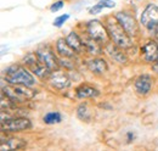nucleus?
<instances>
[{
  "label": "nucleus",
  "mask_w": 158,
  "mask_h": 151,
  "mask_svg": "<svg viewBox=\"0 0 158 151\" xmlns=\"http://www.w3.org/2000/svg\"><path fill=\"white\" fill-rule=\"evenodd\" d=\"M61 119H62V117H61V114H60L59 112H49V113H46V114L44 116V118H43L44 123H46V124L60 123Z\"/></svg>",
  "instance_id": "22"
},
{
  "label": "nucleus",
  "mask_w": 158,
  "mask_h": 151,
  "mask_svg": "<svg viewBox=\"0 0 158 151\" xmlns=\"http://www.w3.org/2000/svg\"><path fill=\"white\" fill-rule=\"evenodd\" d=\"M26 146V143L23 141V140H21V139H15V138H12V139H9V140H6V144H4L2 141H1V150H17V149H22V148H24Z\"/></svg>",
  "instance_id": "19"
},
{
  "label": "nucleus",
  "mask_w": 158,
  "mask_h": 151,
  "mask_svg": "<svg viewBox=\"0 0 158 151\" xmlns=\"http://www.w3.org/2000/svg\"><path fill=\"white\" fill-rule=\"evenodd\" d=\"M37 56L40 60V62L43 65H45L50 71H55L59 68V62L57 58L55 56L54 51L48 46V45H43L38 48V50L35 51Z\"/></svg>",
  "instance_id": "8"
},
{
  "label": "nucleus",
  "mask_w": 158,
  "mask_h": 151,
  "mask_svg": "<svg viewBox=\"0 0 158 151\" xmlns=\"http://www.w3.org/2000/svg\"><path fill=\"white\" fill-rule=\"evenodd\" d=\"M56 49L60 53V55L63 57H73L74 56V50L69 46V44L67 43L66 39H59L57 44H56Z\"/></svg>",
  "instance_id": "17"
},
{
  "label": "nucleus",
  "mask_w": 158,
  "mask_h": 151,
  "mask_svg": "<svg viewBox=\"0 0 158 151\" xmlns=\"http://www.w3.org/2000/svg\"><path fill=\"white\" fill-rule=\"evenodd\" d=\"M2 93L14 102H24L26 100L33 99L35 96V90H32L28 88V85L23 84H10L2 87Z\"/></svg>",
  "instance_id": "3"
},
{
  "label": "nucleus",
  "mask_w": 158,
  "mask_h": 151,
  "mask_svg": "<svg viewBox=\"0 0 158 151\" xmlns=\"http://www.w3.org/2000/svg\"><path fill=\"white\" fill-rule=\"evenodd\" d=\"M105 51L107 53V55L111 57L112 60H114L118 63H125L128 62V57L125 55V53L123 51V48H120L116 43H110L106 45Z\"/></svg>",
  "instance_id": "11"
},
{
  "label": "nucleus",
  "mask_w": 158,
  "mask_h": 151,
  "mask_svg": "<svg viewBox=\"0 0 158 151\" xmlns=\"http://www.w3.org/2000/svg\"><path fill=\"white\" fill-rule=\"evenodd\" d=\"M67 43L69 44V46L76 51V53H81L83 49H84V44H83V40L79 38V36L76 32H71L67 38H66Z\"/></svg>",
  "instance_id": "16"
},
{
  "label": "nucleus",
  "mask_w": 158,
  "mask_h": 151,
  "mask_svg": "<svg viewBox=\"0 0 158 151\" xmlns=\"http://www.w3.org/2000/svg\"><path fill=\"white\" fill-rule=\"evenodd\" d=\"M86 31H88V34L90 37L99 43H107L108 37H110L107 27H105L99 19L90 21L86 26Z\"/></svg>",
  "instance_id": "7"
},
{
  "label": "nucleus",
  "mask_w": 158,
  "mask_h": 151,
  "mask_svg": "<svg viewBox=\"0 0 158 151\" xmlns=\"http://www.w3.org/2000/svg\"><path fill=\"white\" fill-rule=\"evenodd\" d=\"M116 19L119 21V23L123 26V28L127 31V33L130 37H135L139 33V27L135 19L128 14V12H118L116 15Z\"/></svg>",
  "instance_id": "9"
},
{
  "label": "nucleus",
  "mask_w": 158,
  "mask_h": 151,
  "mask_svg": "<svg viewBox=\"0 0 158 151\" xmlns=\"http://www.w3.org/2000/svg\"><path fill=\"white\" fill-rule=\"evenodd\" d=\"M49 82L54 88H56L59 90H63V89L68 88L71 84L68 76L60 70H55L51 72V75L49 77Z\"/></svg>",
  "instance_id": "10"
},
{
  "label": "nucleus",
  "mask_w": 158,
  "mask_h": 151,
  "mask_svg": "<svg viewBox=\"0 0 158 151\" xmlns=\"http://www.w3.org/2000/svg\"><path fill=\"white\" fill-rule=\"evenodd\" d=\"M141 53L143 58L147 62H156L158 61V43L150 40L145 43V45L141 48Z\"/></svg>",
  "instance_id": "12"
},
{
  "label": "nucleus",
  "mask_w": 158,
  "mask_h": 151,
  "mask_svg": "<svg viewBox=\"0 0 158 151\" xmlns=\"http://www.w3.org/2000/svg\"><path fill=\"white\" fill-rule=\"evenodd\" d=\"M152 70H153V72H156L158 75V61H156V62L152 65Z\"/></svg>",
  "instance_id": "25"
},
{
  "label": "nucleus",
  "mask_w": 158,
  "mask_h": 151,
  "mask_svg": "<svg viewBox=\"0 0 158 151\" xmlns=\"http://www.w3.org/2000/svg\"><path fill=\"white\" fill-rule=\"evenodd\" d=\"M81 40H83L84 48L88 50L89 54H91V55H99V54H101V46H100L99 41L93 39L89 34H88V37H84V39H81Z\"/></svg>",
  "instance_id": "15"
},
{
  "label": "nucleus",
  "mask_w": 158,
  "mask_h": 151,
  "mask_svg": "<svg viewBox=\"0 0 158 151\" xmlns=\"http://www.w3.org/2000/svg\"><path fill=\"white\" fill-rule=\"evenodd\" d=\"M24 63L32 70V72L35 76H38L41 79H45V78H49L51 75V71L40 62V60L38 58L37 54H33V53H29L27 54L24 58H23Z\"/></svg>",
  "instance_id": "4"
},
{
  "label": "nucleus",
  "mask_w": 158,
  "mask_h": 151,
  "mask_svg": "<svg viewBox=\"0 0 158 151\" xmlns=\"http://www.w3.org/2000/svg\"><path fill=\"white\" fill-rule=\"evenodd\" d=\"M32 123L28 118L15 117V118H1V131L2 132H21L29 129Z\"/></svg>",
  "instance_id": "5"
},
{
  "label": "nucleus",
  "mask_w": 158,
  "mask_h": 151,
  "mask_svg": "<svg viewBox=\"0 0 158 151\" xmlns=\"http://www.w3.org/2000/svg\"><path fill=\"white\" fill-rule=\"evenodd\" d=\"M77 95H78V97H81V99L94 97V96L99 95V92L95 88H93V87H90L88 84H81L80 87L77 88Z\"/></svg>",
  "instance_id": "18"
},
{
  "label": "nucleus",
  "mask_w": 158,
  "mask_h": 151,
  "mask_svg": "<svg viewBox=\"0 0 158 151\" xmlns=\"http://www.w3.org/2000/svg\"><path fill=\"white\" fill-rule=\"evenodd\" d=\"M114 1H112V0H101L99 1L96 5H94L91 9H90V14H99L100 11L102 10V9H105V7H114Z\"/></svg>",
  "instance_id": "21"
},
{
  "label": "nucleus",
  "mask_w": 158,
  "mask_h": 151,
  "mask_svg": "<svg viewBox=\"0 0 158 151\" xmlns=\"http://www.w3.org/2000/svg\"><path fill=\"white\" fill-rule=\"evenodd\" d=\"M88 68L93 73L101 75V73H105L108 70V66H107V62L105 60H102V58H94V60H90L88 62Z\"/></svg>",
  "instance_id": "14"
},
{
  "label": "nucleus",
  "mask_w": 158,
  "mask_h": 151,
  "mask_svg": "<svg viewBox=\"0 0 158 151\" xmlns=\"http://www.w3.org/2000/svg\"><path fill=\"white\" fill-rule=\"evenodd\" d=\"M4 78L10 84H23V85L32 87L35 83L34 77L20 65H12L7 67L4 71Z\"/></svg>",
  "instance_id": "1"
},
{
  "label": "nucleus",
  "mask_w": 158,
  "mask_h": 151,
  "mask_svg": "<svg viewBox=\"0 0 158 151\" xmlns=\"http://www.w3.org/2000/svg\"><path fill=\"white\" fill-rule=\"evenodd\" d=\"M68 15H62V16H60V17H57V19H55V21H54V26H56V27H61L67 19H68Z\"/></svg>",
  "instance_id": "23"
},
{
  "label": "nucleus",
  "mask_w": 158,
  "mask_h": 151,
  "mask_svg": "<svg viewBox=\"0 0 158 151\" xmlns=\"http://www.w3.org/2000/svg\"><path fill=\"white\" fill-rule=\"evenodd\" d=\"M107 31L113 43H116L123 49H128L131 46V39L130 36L127 33V31L123 28V26L119 23L117 19H108L107 21Z\"/></svg>",
  "instance_id": "2"
},
{
  "label": "nucleus",
  "mask_w": 158,
  "mask_h": 151,
  "mask_svg": "<svg viewBox=\"0 0 158 151\" xmlns=\"http://www.w3.org/2000/svg\"><path fill=\"white\" fill-rule=\"evenodd\" d=\"M62 7H63V1L60 0V1H56V2H54V4L51 5L50 10H51L52 12H56V11H59L60 9H62Z\"/></svg>",
  "instance_id": "24"
},
{
  "label": "nucleus",
  "mask_w": 158,
  "mask_h": 151,
  "mask_svg": "<svg viewBox=\"0 0 158 151\" xmlns=\"http://www.w3.org/2000/svg\"><path fill=\"white\" fill-rule=\"evenodd\" d=\"M77 116L79 119L85 121V122H90L91 121V111L89 110L88 104H81L79 105V107L77 109Z\"/></svg>",
  "instance_id": "20"
},
{
  "label": "nucleus",
  "mask_w": 158,
  "mask_h": 151,
  "mask_svg": "<svg viewBox=\"0 0 158 151\" xmlns=\"http://www.w3.org/2000/svg\"><path fill=\"white\" fill-rule=\"evenodd\" d=\"M141 23L150 31H158V6L150 4L141 15Z\"/></svg>",
  "instance_id": "6"
},
{
  "label": "nucleus",
  "mask_w": 158,
  "mask_h": 151,
  "mask_svg": "<svg viewBox=\"0 0 158 151\" xmlns=\"http://www.w3.org/2000/svg\"><path fill=\"white\" fill-rule=\"evenodd\" d=\"M152 87V79L148 75L140 76L135 80V90L139 95H146L150 93Z\"/></svg>",
  "instance_id": "13"
}]
</instances>
